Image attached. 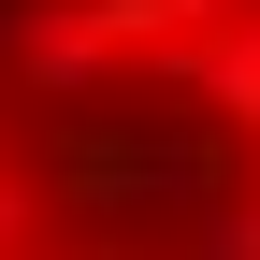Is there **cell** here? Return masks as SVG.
Listing matches in <instances>:
<instances>
[{"label":"cell","instance_id":"6da1fadb","mask_svg":"<svg viewBox=\"0 0 260 260\" xmlns=\"http://www.w3.org/2000/svg\"><path fill=\"white\" fill-rule=\"evenodd\" d=\"M130 44L102 29V0H0V116H58V130H102L116 116Z\"/></svg>","mask_w":260,"mask_h":260},{"label":"cell","instance_id":"7a4b0ae2","mask_svg":"<svg viewBox=\"0 0 260 260\" xmlns=\"http://www.w3.org/2000/svg\"><path fill=\"white\" fill-rule=\"evenodd\" d=\"M116 87H145V102H188L217 145H260V0H246V15H217V29H188V44H145Z\"/></svg>","mask_w":260,"mask_h":260},{"label":"cell","instance_id":"3957f363","mask_svg":"<svg viewBox=\"0 0 260 260\" xmlns=\"http://www.w3.org/2000/svg\"><path fill=\"white\" fill-rule=\"evenodd\" d=\"M217 174H232V145H217V130H188V145H116L102 174H87V203H116V217H188Z\"/></svg>","mask_w":260,"mask_h":260},{"label":"cell","instance_id":"277c9868","mask_svg":"<svg viewBox=\"0 0 260 260\" xmlns=\"http://www.w3.org/2000/svg\"><path fill=\"white\" fill-rule=\"evenodd\" d=\"M174 260H260V159H232V174L174 217Z\"/></svg>","mask_w":260,"mask_h":260},{"label":"cell","instance_id":"5b68a950","mask_svg":"<svg viewBox=\"0 0 260 260\" xmlns=\"http://www.w3.org/2000/svg\"><path fill=\"white\" fill-rule=\"evenodd\" d=\"M217 15H246V0H102V29L130 58H145V44H188V29H217Z\"/></svg>","mask_w":260,"mask_h":260},{"label":"cell","instance_id":"8992f818","mask_svg":"<svg viewBox=\"0 0 260 260\" xmlns=\"http://www.w3.org/2000/svg\"><path fill=\"white\" fill-rule=\"evenodd\" d=\"M29 232H44V174H29V159H0V246L29 260Z\"/></svg>","mask_w":260,"mask_h":260},{"label":"cell","instance_id":"52a82bcc","mask_svg":"<svg viewBox=\"0 0 260 260\" xmlns=\"http://www.w3.org/2000/svg\"><path fill=\"white\" fill-rule=\"evenodd\" d=\"M232 159H260V145H232Z\"/></svg>","mask_w":260,"mask_h":260}]
</instances>
